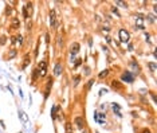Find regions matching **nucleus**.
<instances>
[{
  "label": "nucleus",
  "instance_id": "1",
  "mask_svg": "<svg viewBox=\"0 0 157 133\" xmlns=\"http://www.w3.org/2000/svg\"><path fill=\"white\" fill-rule=\"evenodd\" d=\"M118 38H120V40H121L122 43H129V40H130V32L128 31L126 28H121L118 31Z\"/></svg>",
  "mask_w": 157,
  "mask_h": 133
},
{
  "label": "nucleus",
  "instance_id": "2",
  "mask_svg": "<svg viewBox=\"0 0 157 133\" xmlns=\"http://www.w3.org/2000/svg\"><path fill=\"white\" fill-rule=\"evenodd\" d=\"M121 81H124V82H128V84H133L134 82V74H132L129 70L124 71L121 76Z\"/></svg>",
  "mask_w": 157,
  "mask_h": 133
},
{
  "label": "nucleus",
  "instance_id": "3",
  "mask_svg": "<svg viewBox=\"0 0 157 133\" xmlns=\"http://www.w3.org/2000/svg\"><path fill=\"white\" fill-rule=\"evenodd\" d=\"M50 26H51L54 30H57L58 26H59V23L57 22V15H55V11H54V9L50 11Z\"/></svg>",
  "mask_w": 157,
  "mask_h": 133
},
{
  "label": "nucleus",
  "instance_id": "4",
  "mask_svg": "<svg viewBox=\"0 0 157 133\" xmlns=\"http://www.w3.org/2000/svg\"><path fill=\"white\" fill-rule=\"evenodd\" d=\"M74 124H75V126H77L78 129L86 128V120L83 118L82 116H78V117H75V118H74Z\"/></svg>",
  "mask_w": 157,
  "mask_h": 133
},
{
  "label": "nucleus",
  "instance_id": "5",
  "mask_svg": "<svg viewBox=\"0 0 157 133\" xmlns=\"http://www.w3.org/2000/svg\"><path fill=\"white\" fill-rule=\"evenodd\" d=\"M47 66H48V62L46 61V59H42L39 62V65H38V69H39L40 71V77L46 76V71H47Z\"/></svg>",
  "mask_w": 157,
  "mask_h": 133
},
{
  "label": "nucleus",
  "instance_id": "6",
  "mask_svg": "<svg viewBox=\"0 0 157 133\" xmlns=\"http://www.w3.org/2000/svg\"><path fill=\"white\" fill-rule=\"evenodd\" d=\"M79 49H81V44L78 42H74V43L70 44V54H71V57L77 55L79 53Z\"/></svg>",
  "mask_w": 157,
  "mask_h": 133
},
{
  "label": "nucleus",
  "instance_id": "7",
  "mask_svg": "<svg viewBox=\"0 0 157 133\" xmlns=\"http://www.w3.org/2000/svg\"><path fill=\"white\" fill-rule=\"evenodd\" d=\"M62 73H63V65H62L61 61H58L55 63V66H54V76L58 77V76H61Z\"/></svg>",
  "mask_w": 157,
  "mask_h": 133
},
{
  "label": "nucleus",
  "instance_id": "8",
  "mask_svg": "<svg viewBox=\"0 0 157 133\" xmlns=\"http://www.w3.org/2000/svg\"><path fill=\"white\" fill-rule=\"evenodd\" d=\"M11 42H12V44H15V46H22L23 44V36L20 35V34H19V35L12 36Z\"/></svg>",
  "mask_w": 157,
  "mask_h": 133
},
{
  "label": "nucleus",
  "instance_id": "9",
  "mask_svg": "<svg viewBox=\"0 0 157 133\" xmlns=\"http://www.w3.org/2000/svg\"><path fill=\"white\" fill-rule=\"evenodd\" d=\"M112 88H113L114 90H124V85H122L121 81L113 80L112 81Z\"/></svg>",
  "mask_w": 157,
  "mask_h": 133
},
{
  "label": "nucleus",
  "instance_id": "10",
  "mask_svg": "<svg viewBox=\"0 0 157 133\" xmlns=\"http://www.w3.org/2000/svg\"><path fill=\"white\" fill-rule=\"evenodd\" d=\"M11 28L12 30H19L20 28V20L17 18H12V20H11Z\"/></svg>",
  "mask_w": 157,
  "mask_h": 133
},
{
  "label": "nucleus",
  "instance_id": "11",
  "mask_svg": "<svg viewBox=\"0 0 157 133\" xmlns=\"http://www.w3.org/2000/svg\"><path fill=\"white\" fill-rule=\"evenodd\" d=\"M52 84H54V80H52V78H48L47 85H46V93H44V98L48 97V94H50V89L52 88Z\"/></svg>",
  "mask_w": 157,
  "mask_h": 133
},
{
  "label": "nucleus",
  "instance_id": "12",
  "mask_svg": "<svg viewBox=\"0 0 157 133\" xmlns=\"http://www.w3.org/2000/svg\"><path fill=\"white\" fill-rule=\"evenodd\" d=\"M40 77V71H39V69H38V67H36V69H34V70H32V81H38V78H39Z\"/></svg>",
  "mask_w": 157,
  "mask_h": 133
},
{
  "label": "nucleus",
  "instance_id": "13",
  "mask_svg": "<svg viewBox=\"0 0 157 133\" xmlns=\"http://www.w3.org/2000/svg\"><path fill=\"white\" fill-rule=\"evenodd\" d=\"M130 66L133 67V70H134V73H137V74H138L140 73V70H141V67H140V65L137 62H136V61H132L130 62Z\"/></svg>",
  "mask_w": 157,
  "mask_h": 133
},
{
  "label": "nucleus",
  "instance_id": "14",
  "mask_svg": "<svg viewBox=\"0 0 157 133\" xmlns=\"http://www.w3.org/2000/svg\"><path fill=\"white\" fill-rule=\"evenodd\" d=\"M16 54H17L16 49H11L8 51V54H7V58H8V59H13V58L16 57Z\"/></svg>",
  "mask_w": 157,
  "mask_h": 133
},
{
  "label": "nucleus",
  "instance_id": "15",
  "mask_svg": "<svg viewBox=\"0 0 157 133\" xmlns=\"http://www.w3.org/2000/svg\"><path fill=\"white\" fill-rule=\"evenodd\" d=\"M30 54H26L24 55V62H23V65H22V69H26L27 66H28V63H30Z\"/></svg>",
  "mask_w": 157,
  "mask_h": 133
},
{
  "label": "nucleus",
  "instance_id": "16",
  "mask_svg": "<svg viewBox=\"0 0 157 133\" xmlns=\"http://www.w3.org/2000/svg\"><path fill=\"white\" fill-rule=\"evenodd\" d=\"M108 76H109V70H108V69H105V70H102L100 74H98V78L104 80V78H106Z\"/></svg>",
  "mask_w": 157,
  "mask_h": 133
},
{
  "label": "nucleus",
  "instance_id": "17",
  "mask_svg": "<svg viewBox=\"0 0 157 133\" xmlns=\"http://www.w3.org/2000/svg\"><path fill=\"white\" fill-rule=\"evenodd\" d=\"M32 3H31V1H28V3H26V5H24V7H26V9H27V12H28V15H30L31 16V13H32Z\"/></svg>",
  "mask_w": 157,
  "mask_h": 133
},
{
  "label": "nucleus",
  "instance_id": "18",
  "mask_svg": "<svg viewBox=\"0 0 157 133\" xmlns=\"http://www.w3.org/2000/svg\"><path fill=\"white\" fill-rule=\"evenodd\" d=\"M93 85H94V78H90V80L87 81V84H86V86H85V89H86L87 92H89V90L92 89Z\"/></svg>",
  "mask_w": 157,
  "mask_h": 133
},
{
  "label": "nucleus",
  "instance_id": "19",
  "mask_svg": "<svg viewBox=\"0 0 157 133\" xmlns=\"http://www.w3.org/2000/svg\"><path fill=\"white\" fill-rule=\"evenodd\" d=\"M66 133H73V124L71 122H66Z\"/></svg>",
  "mask_w": 157,
  "mask_h": 133
},
{
  "label": "nucleus",
  "instance_id": "20",
  "mask_svg": "<svg viewBox=\"0 0 157 133\" xmlns=\"http://www.w3.org/2000/svg\"><path fill=\"white\" fill-rule=\"evenodd\" d=\"M57 46H58V49H61L62 46H63V39H62L61 35H58V38H57Z\"/></svg>",
  "mask_w": 157,
  "mask_h": 133
},
{
  "label": "nucleus",
  "instance_id": "21",
  "mask_svg": "<svg viewBox=\"0 0 157 133\" xmlns=\"http://www.w3.org/2000/svg\"><path fill=\"white\" fill-rule=\"evenodd\" d=\"M148 67L150 69V71H152V73H154V71H156V63H154V62H148Z\"/></svg>",
  "mask_w": 157,
  "mask_h": 133
},
{
  "label": "nucleus",
  "instance_id": "22",
  "mask_svg": "<svg viewBox=\"0 0 157 133\" xmlns=\"http://www.w3.org/2000/svg\"><path fill=\"white\" fill-rule=\"evenodd\" d=\"M116 4H118L122 8H128V3H125V1H116Z\"/></svg>",
  "mask_w": 157,
  "mask_h": 133
},
{
  "label": "nucleus",
  "instance_id": "23",
  "mask_svg": "<svg viewBox=\"0 0 157 133\" xmlns=\"http://www.w3.org/2000/svg\"><path fill=\"white\" fill-rule=\"evenodd\" d=\"M112 12H113L114 15H116V16H118V18H120V16H121V15H120V12H118V9L116 8V7H114V5H113V7H112Z\"/></svg>",
  "mask_w": 157,
  "mask_h": 133
},
{
  "label": "nucleus",
  "instance_id": "24",
  "mask_svg": "<svg viewBox=\"0 0 157 133\" xmlns=\"http://www.w3.org/2000/svg\"><path fill=\"white\" fill-rule=\"evenodd\" d=\"M112 108H113L114 112H117L118 114H120V105H117V104H113V105H112Z\"/></svg>",
  "mask_w": 157,
  "mask_h": 133
},
{
  "label": "nucleus",
  "instance_id": "25",
  "mask_svg": "<svg viewBox=\"0 0 157 133\" xmlns=\"http://www.w3.org/2000/svg\"><path fill=\"white\" fill-rule=\"evenodd\" d=\"M23 16H24V19H28V16H30V15H28V12H27V9H26V7H24V5H23Z\"/></svg>",
  "mask_w": 157,
  "mask_h": 133
},
{
  "label": "nucleus",
  "instance_id": "26",
  "mask_svg": "<svg viewBox=\"0 0 157 133\" xmlns=\"http://www.w3.org/2000/svg\"><path fill=\"white\" fill-rule=\"evenodd\" d=\"M79 81H81V76H75L74 77V86H77V85L79 84Z\"/></svg>",
  "mask_w": 157,
  "mask_h": 133
},
{
  "label": "nucleus",
  "instance_id": "27",
  "mask_svg": "<svg viewBox=\"0 0 157 133\" xmlns=\"http://www.w3.org/2000/svg\"><path fill=\"white\" fill-rule=\"evenodd\" d=\"M85 74H86V76L90 74V67H89V66H85Z\"/></svg>",
  "mask_w": 157,
  "mask_h": 133
},
{
  "label": "nucleus",
  "instance_id": "28",
  "mask_svg": "<svg viewBox=\"0 0 157 133\" xmlns=\"http://www.w3.org/2000/svg\"><path fill=\"white\" fill-rule=\"evenodd\" d=\"M141 133H153L150 129H148V128H144L142 130H141Z\"/></svg>",
  "mask_w": 157,
  "mask_h": 133
},
{
  "label": "nucleus",
  "instance_id": "29",
  "mask_svg": "<svg viewBox=\"0 0 157 133\" xmlns=\"http://www.w3.org/2000/svg\"><path fill=\"white\" fill-rule=\"evenodd\" d=\"M81 63H82V59H79V58H78V61H77V62H75L74 67H78V66H79V65H81Z\"/></svg>",
  "mask_w": 157,
  "mask_h": 133
},
{
  "label": "nucleus",
  "instance_id": "30",
  "mask_svg": "<svg viewBox=\"0 0 157 133\" xmlns=\"http://www.w3.org/2000/svg\"><path fill=\"white\" fill-rule=\"evenodd\" d=\"M5 43V36H0V44H4Z\"/></svg>",
  "mask_w": 157,
  "mask_h": 133
},
{
  "label": "nucleus",
  "instance_id": "31",
  "mask_svg": "<svg viewBox=\"0 0 157 133\" xmlns=\"http://www.w3.org/2000/svg\"><path fill=\"white\" fill-rule=\"evenodd\" d=\"M27 30H31V22L27 23Z\"/></svg>",
  "mask_w": 157,
  "mask_h": 133
}]
</instances>
